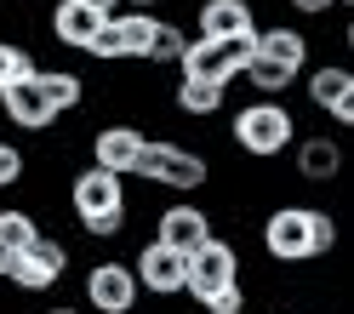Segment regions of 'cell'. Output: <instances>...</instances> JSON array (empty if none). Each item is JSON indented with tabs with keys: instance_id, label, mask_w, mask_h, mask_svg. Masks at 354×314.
<instances>
[{
	"instance_id": "27",
	"label": "cell",
	"mask_w": 354,
	"mask_h": 314,
	"mask_svg": "<svg viewBox=\"0 0 354 314\" xmlns=\"http://www.w3.org/2000/svg\"><path fill=\"white\" fill-rule=\"evenodd\" d=\"M24 172H29V160H24V149L0 138V189H12V183H24Z\"/></svg>"
},
{
	"instance_id": "31",
	"label": "cell",
	"mask_w": 354,
	"mask_h": 314,
	"mask_svg": "<svg viewBox=\"0 0 354 314\" xmlns=\"http://www.w3.org/2000/svg\"><path fill=\"white\" fill-rule=\"evenodd\" d=\"M46 314H86V308H80V303H52Z\"/></svg>"
},
{
	"instance_id": "18",
	"label": "cell",
	"mask_w": 354,
	"mask_h": 314,
	"mask_svg": "<svg viewBox=\"0 0 354 314\" xmlns=\"http://www.w3.org/2000/svg\"><path fill=\"white\" fill-rule=\"evenodd\" d=\"M257 57H274V63L303 75L308 69V35L292 24H269V29H257Z\"/></svg>"
},
{
	"instance_id": "26",
	"label": "cell",
	"mask_w": 354,
	"mask_h": 314,
	"mask_svg": "<svg viewBox=\"0 0 354 314\" xmlns=\"http://www.w3.org/2000/svg\"><path fill=\"white\" fill-rule=\"evenodd\" d=\"M86 57H97V63H126V52H120V35H115V17H103V29L92 35Z\"/></svg>"
},
{
	"instance_id": "22",
	"label": "cell",
	"mask_w": 354,
	"mask_h": 314,
	"mask_svg": "<svg viewBox=\"0 0 354 314\" xmlns=\"http://www.w3.org/2000/svg\"><path fill=\"white\" fill-rule=\"evenodd\" d=\"M183 46H189V35L177 29V24H154V40H149V52H143V63H160V69H177V57H183Z\"/></svg>"
},
{
	"instance_id": "21",
	"label": "cell",
	"mask_w": 354,
	"mask_h": 314,
	"mask_svg": "<svg viewBox=\"0 0 354 314\" xmlns=\"http://www.w3.org/2000/svg\"><path fill=\"white\" fill-rule=\"evenodd\" d=\"M154 24H160L154 12H115V35H120V52H126V63L149 52V40H154Z\"/></svg>"
},
{
	"instance_id": "32",
	"label": "cell",
	"mask_w": 354,
	"mask_h": 314,
	"mask_svg": "<svg viewBox=\"0 0 354 314\" xmlns=\"http://www.w3.org/2000/svg\"><path fill=\"white\" fill-rule=\"evenodd\" d=\"M6 268H12V246H0V280H6Z\"/></svg>"
},
{
	"instance_id": "16",
	"label": "cell",
	"mask_w": 354,
	"mask_h": 314,
	"mask_svg": "<svg viewBox=\"0 0 354 314\" xmlns=\"http://www.w3.org/2000/svg\"><path fill=\"white\" fill-rule=\"evenodd\" d=\"M97 29H103V12L86 6V0H57V6H52V40H57V46L86 52Z\"/></svg>"
},
{
	"instance_id": "33",
	"label": "cell",
	"mask_w": 354,
	"mask_h": 314,
	"mask_svg": "<svg viewBox=\"0 0 354 314\" xmlns=\"http://www.w3.org/2000/svg\"><path fill=\"white\" fill-rule=\"evenodd\" d=\"M286 314H308V308H286Z\"/></svg>"
},
{
	"instance_id": "14",
	"label": "cell",
	"mask_w": 354,
	"mask_h": 314,
	"mask_svg": "<svg viewBox=\"0 0 354 314\" xmlns=\"http://www.w3.org/2000/svg\"><path fill=\"white\" fill-rule=\"evenodd\" d=\"M194 35H206V40L257 35V12H252V0H201V6H194Z\"/></svg>"
},
{
	"instance_id": "15",
	"label": "cell",
	"mask_w": 354,
	"mask_h": 314,
	"mask_svg": "<svg viewBox=\"0 0 354 314\" xmlns=\"http://www.w3.org/2000/svg\"><path fill=\"white\" fill-rule=\"evenodd\" d=\"M0 115H6L17 131H52V126H57V109L40 98V86H35V80L6 86V92H0Z\"/></svg>"
},
{
	"instance_id": "5",
	"label": "cell",
	"mask_w": 354,
	"mask_h": 314,
	"mask_svg": "<svg viewBox=\"0 0 354 314\" xmlns=\"http://www.w3.org/2000/svg\"><path fill=\"white\" fill-rule=\"evenodd\" d=\"M63 275H69V246L57 234L40 229L29 246H17L12 252V268H6V286H17L24 297H40V291H52Z\"/></svg>"
},
{
	"instance_id": "23",
	"label": "cell",
	"mask_w": 354,
	"mask_h": 314,
	"mask_svg": "<svg viewBox=\"0 0 354 314\" xmlns=\"http://www.w3.org/2000/svg\"><path fill=\"white\" fill-rule=\"evenodd\" d=\"M35 52L29 46H17V40H0V92L6 86H17V80H35Z\"/></svg>"
},
{
	"instance_id": "13",
	"label": "cell",
	"mask_w": 354,
	"mask_h": 314,
	"mask_svg": "<svg viewBox=\"0 0 354 314\" xmlns=\"http://www.w3.org/2000/svg\"><path fill=\"white\" fill-rule=\"evenodd\" d=\"M308 103L326 109L331 126H354V75L343 63H320V69H308Z\"/></svg>"
},
{
	"instance_id": "17",
	"label": "cell",
	"mask_w": 354,
	"mask_h": 314,
	"mask_svg": "<svg viewBox=\"0 0 354 314\" xmlns=\"http://www.w3.org/2000/svg\"><path fill=\"white\" fill-rule=\"evenodd\" d=\"M177 115H189V120H212V115H223V103H229V86H217V80H194V75H177Z\"/></svg>"
},
{
	"instance_id": "29",
	"label": "cell",
	"mask_w": 354,
	"mask_h": 314,
	"mask_svg": "<svg viewBox=\"0 0 354 314\" xmlns=\"http://www.w3.org/2000/svg\"><path fill=\"white\" fill-rule=\"evenodd\" d=\"M86 6H97L103 17H115V12H120V0H86Z\"/></svg>"
},
{
	"instance_id": "4",
	"label": "cell",
	"mask_w": 354,
	"mask_h": 314,
	"mask_svg": "<svg viewBox=\"0 0 354 314\" xmlns=\"http://www.w3.org/2000/svg\"><path fill=\"white\" fill-rule=\"evenodd\" d=\"M252 57H257V35H234V40H206V35H189L183 57H177V75L234 86V80H240V69H246Z\"/></svg>"
},
{
	"instance_id": "1",
	"label": "cell",
	"mask_w": 354,
	"mask_h": 314,
	"mask_svg": "<svg viewBox=\"0 0 354 314\" xmlns=\"http://www.w3.org/2000/svg\"><path fill=\"white\" fill-rule=\"evenodd\" d=\"M337 246V217L320 206H274L263 217V252L274 263H315Z\"/></svg>"
},
{
	"instance_id": "2",
	"label": "cell",
	"mask_w": 354,
	"mask_h": 314,
	"mask_svg": "<svg viewBox=\"0 0 354 314\" xmlns=\"http://www.w3.org/2000/svg\"><path fill=\"white\" fill-rule=\"evenodd\" d=\"M297 138V120L292 109L274 103V98H252L246 109H234L229 115V143L246 154V160H280L286 149Z\"/></svg>"
},
{
	"instance_id": "30",
	"label": "cell",
	"mask_w": 354,
	"mask_h": 314,
	"mask_svg": "<svg viewBox=\"0 0 354 314\" xmlns=\"http://www.w3.org/2000/svg\"><path fill=\"white\" fill-rule=\"evenodd\" d=\"M126 12H149V6H160V0H120Z\"/></svg>"
},
{
	"instance_id": "19",
	"label": "cell",
	"mask_w": 354,
	"mask_h": 314,
	"mask_svg": "<svg viewBox=\"0 0 354 314\" xmlns=\"http://www.w3.org/2000/svg\"><path fill=\"white\" fill-rule=\"evenodd\" d=\"M35 86H40V98H46L57 115H75L86 103V80L75 69H35Z\"/></svg>"
},
{
	"instance_id": "12",
	"label": "cell",
	"mask_w": 354,
	"mask_h": 314,
	"mask_svg": "<svg viewBox=\"0 0 354 314\" xmlns=\"http://www.w3.org/2000/svg\"><path fill=\"white\" fill-rule=\"evenodd\" d=\"M212 234V212L206 206H194V200H166L160 206V217H154V240H166V246H177V252H194Z\"/></svg>"
},
{
	"instance_id": "20",
	"label": "cell",
	"mask_w": 354,
	"mask_h": 314,
	"mask_svg": "<svg viewBox=\"0 0 354 314\" xmlns=\"http://www.w3.org/2000/svg\"><path fill=\"white\" fill-rule=\"evenodd\" d=\"M240 80H246L257 98H280V92L297 86V69H286V63H274V57H252L246 69H240Z\"/></svg>"
},
{
	"instance_id": "28",
	"label": "cell",
	"mask_w": 354,
	"mask_h": 314,
	"mask_svg": "<svg viewBox=\"0 0 354 314\" xmlns=\"http://www.w3.org/2000/svg\"><path fill=\"white\" fill-rule=\"evenodd\" d=\"M297 17H326V12H337V6H354V0H286Z\"/></svg>"
},
{
	"instance_id": "6",
	"label": "cell",
	"mask_w": 354,
	"mask_h": 314,
	"mask_svg": "<svg viewBox=\"0 0 354 314\" xmlns=\"http://www.w3.org/2000/svg\"><path fill=\"white\" fill-rule=\"evenodd\" d=\"M80 291H86V314H138V303H143V286L126 257H97L86 268Z\"/></svg>"
},
{
	"instance_id": "3",
	"label": "cell",
	"mask_w": 354,
	"mask_h": 314,
	"mask_svg": "<svg viewBox=\"0 0 354 314\" xmlns=\"http://www.w3.org/2000/svg\"><path fill=\"white\" fill-rule=\"evenodd\" d=\"M131 177H143L149 189H171V194H194V189H206V177H212V160L206 154H194L189 143H171V138H149L143 154H138V172Z\"/></svg>"
},
{
	"instance_id": "11",
	"label": "cell",
	"mask_w": 354,
	"mask_h": 314,
	"mask_svg": "<svg viewBox=\"0 0 354 314\" xmlns=\"http://www.w3.org/2000/svg\"><path fill=\"white\" fill-rule=\"evenodd\" d=\"M292 172L303 183H337L343 177V138L337 131H308V138H292Z\"/></svg>"
},
{
	"instance_id": "8",
	"label": "cell",
	"mask_w": 354,
	"mask_h": 314,
	"mask_svg": "<svg viewBox=\"0 0 354 314\" xmlns=\"http://www.w3.org/2000/svg\"><path fill=\"white\" fill-rule=\"evenodd\" d=\"M131 275L149 297H183V280H189V252H177L166 240H149L138 246V257H131Z\"/></svg>"
},
{
	"instance_id": "24",
	"label": "cell",
	"mask_w": 354,
	"mask_h": 314,
	"mask_svg": "<svg viewBox=\"0 0 354 314\" xmlns=\"http://www.w3.org/2000/svg\"><path fill=\"white\" fill-rule=\"evenodd\" d=\"M35 234H40V217H35V212L0 206V246H12V252H17V246H29Z\"/></svg>"
},
{
	"instance_id": "10",
	"label": "cell",
	"mask_w": 354,
	"mask_h": 314,
	"mask_svg": "<svg viewBox=\"0 0 354 314\" xmlns=\"http://www.w3.org/2000/svg\"><path fill=\"white\" fill-rule=\"evenodd\" d=\"M143 143H149V131H143V126H131V120H109V126L92 131V166L115 172V177H131V172H138Z\"/></svg>"
},
{
	"instance_id": "7",
	"label": "cell",
	"mask_w": 354,
	"mask_h": 314,
	"mask_svg": "<svg viewBox=\"0 0 354 314\" xmlns=\"http://www.w3.org/2000/svg\"><path fill=\"white\" fill-rule=\"evenodd\" d=\"M69 212H75V223H92V217H131L126 177L103 172V166H80V172L69 177Z\"/></svg>"
},
{
	"instance_id": "34",
	"label": "cell",
	"mask_w": 354,
	"mask_h": 314,
	"mask_svg": "<svg viewBox=\"0 0 354 314\" xmlns=\"http://www.w3.org/2000/svg\"><path fill=\"white\" fill-rule=\"evenodd\" d=\"M0 138H6V131H0Z\"/></svg>"
},
{
	"instance_id": "25",
	"label": "cell",
	"mask_w": 354,
	"mask_h": 314,
	"mask_svg": "<svg viewBox=\"0 0 354 314\" xmlns=\"http://www.w3.org/2000/svg\"><path fill=\"white\" fill-rule=\"evenodd\" d=\"M201 308H206V314H246V286H240V280L217 286V291H206V297H201Z\"/></svg>"
},
{
	"instance_id": "9",
	"label": "cell",
	"mask_w": 354,
	"mask_h": 314,
	"mask_svg": "<svg viewBox=\"0 0 354 314\" xmlns=\"http://www.w3.org/2000/svg\"><path fill=\"white\" fill-rule=\"evenodd\" d=\"M229 280H240V252H234L223 234H206V240L189 252V280H183V291H189L194 303H201L206 291L229 286Z\"/></svg>"
}]
</instances>
